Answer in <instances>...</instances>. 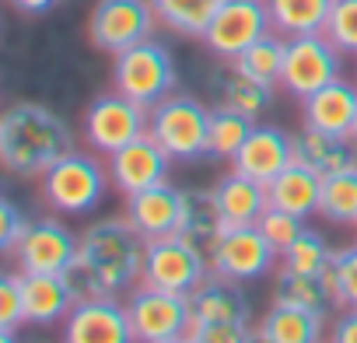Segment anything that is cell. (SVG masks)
<instances>
[{
  "mask_svg": "<svg viewBox=\"0 0 357 343\" xmlns=\"http://www.w3.org/2000/svg\"><path fill=\"white\" fill-rule=\"evenodd\" d=\"M144 245L147 238L126 218H102L84 228L77 256L67 266V280L74 284L77 298L133 291L144 273Z\"/></svg>",
  "mask_w": 357,
  "mask_h": 343,
  "instance_id": "6da1fadb",
  "label": "cell"
},
{
  "mask_svg": "<svg viewBox=\"0 0 357 343\" xmlns=\"http://www.w3.org/2000/svg\"><path fill=\"white\" fill-rule=\"evenodd\" d=\"M74 147L70 123L43 102H15L0 116V165L11 176L39 179Z\"/></svg>",
  "mask_w": 357,
  "mask_h": 343,
  "instance_id": "7a4b0ae2",
  "label": "cell"
},
{
  "mask_svg": "<svg viewBox=\"0 0 357 343\" xmlns=\"http://www.w3.org/2000/svg\"><path fill=\"white\" fill-rule=\"evenodd\" d=\"M193 322L186 340L190 343H249L259 340V329L252 326V308L249 298L235 280L225 277H207L193 294Z\"/></svg>",
  "mask_w": 357,
  "mask_h": 343,
  "instance_id": "3957f363",
  "label": "cell"
},
{
  "mask_svg": "<svg viewBox=\"0 0 357 343\" xmlns=\"http://www.w3.org/2000/svg\"><path fill=\"white\" fill-rule=\"evenodd\" d=\"M211 116L214 109L197 95L172 91L147 109V133L175 161H197L211 154Z\"/></svg>",
  "mask_w": 357,
  "mask_h": 343,
  "instance_id": "277c9868",
  "label": "cell"
},
{
  "mask_svg": "<svg viewBox=\"0 0 357 343\" xmlns=\"http://www.w3.org/2000/svg\"><path fill=\"white\" fill-rule=\"evenodd\" d=\"M211 277V256L200 242L186 238L183 231L147 238L144 245V287L175 291V294H193Z\"/></svg>",
  "mask_w": 357,
  "mask_h": 343,
  "instance_id": "5b68a950",
  "label": "cell"
},
{
  "mask_svg": "<svg viewBox=\"0 0 357 343\" xmlns=\"http://www.w3.org/2000/svg\"><path fill=\"white\" fill-rule=\"evenodd\" d=\"M175 84H178L175 56L158 39H144V43L116 53V60H112V88L144 109H151L165 95H172Z\"/></svg>",
  "mask_w": 357,
  "mask_h": 343,
  "instance_id": "8992f818",
  "label": "cell"
},
{
  "mask_svg": "<svg viewBox=\"0 0 357 343\" xmlns=\"http://www.w3.org/2000/svg\"><path fill=\"white\" fill-rule=\"evenodd\" d=\"M109 176H112V172H105L95 154L70 151L67 158H60L46 172V176H39L43 200L50 207L63 211V214H91L105 200Z\"/></svg>",
  "mask_w": 357,
  "mask_h": 343,
  "instance_id": "52a82bcc",
  "label": "cell"
},
{
  "mask_svg": "<svg viewBox=\"0 0 357 343\" xmlns=\"http://www.w3.org/2000/svg\"><path fill=\"white\" fill-rule=\"evenodd\" d=\"M133 340L140 343H178L186 340L190 322H193V301L190 294H175V291H158L137 284L126 298Z\"/></svg>",
  "mask_w": 357,
  "mask_h": 343,
  "instance_id": "ba28073f",
  "label": "cell"
},
{
  "mask_svg": "<svg viewBox=\"0 0 357 343\" xmlns=\"http://www.w3.org/2000/svg\"><path fill=\"white\" fill-rule=\"evenodd\" d=\"M207 256H211V273L225 277V280H235V284L266 277L280 259L277 245L259 231V224L225 228L214 238V245L207 249Z\"/></svg>",
  "mask_w": 357,
  "mask_h": 343,
  "instance_id": "9c48e42d",
  "label": "cell"
},
{
  "mask_svg": "<svg viewBox=\"0 0 357 343\" xmlns=\"http://www.w3.org/2000/svg\"><path fill=\"white\" fill-rule=\"evenodd\" d=\"M340 49L326 32H312V36H294L287 39L284 49V74H280V88L294 98H308L312 91H319L322 84L340 77Z\"/></svg>",
  "mask_w": 357,
  "mask_h": 343,
  "instance_id": "30bf717a",
  "label": "cell"
},
{
  "mask_svg": "<svg viewBox=\"0 0 357 343\" xmlns=\"http://www.w3.org/2000/svg\"><path fill=\"white\" fill-rule=\"evenodd\" d=\"M154 4L151 0H98L88 15V39L102 53H123L154 32Z\"/></svg>",
  "mask_w": 357,
  "mask_h": 343,
  "instance_id": "8fae6325",
  "label": "cell"
},
{
  "mask_svg": "<svg viewBox=\"0 0 357 343\" xmlns=\"http://www.w3.org/2000/svg\"><path fill=\"white\" fill-rule=\"evenodd\" d=\"M144 133H147V109L116 88L109 95H98L84 109V140L91 151L116 154L119 147H126Z\"/></svg>",
  "mask_w": 357,
  "mask_h": 343,
  "instance_id": "7c38bea8",
  "label": "cell"
},
{
  "mask_svg": "<svg viewBox=\"0 0 357 343\" xmlns=\"http://www.w3.org/2000/svg\"><path fill=\"white\" fill-rule=\"evenodd\" d=\"M266 32H273L266 0H225L221 11L214 15V22L204 32V46L214 56L231 63L242 49H249Z\"/></svg>",
  "mask_w": 357,
  "mask_h": 343,
  "instance_id": "4fadbf2b",
  "label": "cell"
},
{
  "mask_svg": "<svg viewBox=\"0 0 357 343\" xmlns=\"http://www.w3.org/2000/svg\"><path fill=\"white\" fill-rule=\"evenodd\" d=\"M63 340L67 343H130L133 326L126 305L116 301V294H84L74 301V308L63 319Z\"/></svg>",
  "mask_w": 357,
  "mask_h": 343,
  "instance_id": "5bb4252c",
  "label": "cell"
},
{
  "mask_svg": "<svg viewBox=\"0 0 357 343\" xmlns=\"http://www.w3.org/2000/svg\"><path fill=\"white\" fill-rule=\"evenodd\" d=\"M77 235L56 221V218H39L11 252L22 273H67V266L77 256Z\"/></svg>",
  "mask_w": 357,
  "mask_h": 343,
  "instance_id": "9a60e30c",
  "label": "cell"
},
{
  "mask_svg": "<svg viewBox=\"0 0 357 343\" xmlns=\"http://www.w3.org/2000/svg\"><path fill=\"white\" fill-rule=\"evenodd\" d=\"M172 154L151 137H137L126 147H119L116 154H109V172H112V183L123 197H133L140 190H151L158 183H168V172H172Z\"/></svg>",
  "mask_w": 357,
  "mask_h": 343,
  "instance_id": "2e32d148",
  "label": "cell"
},
{
  "mask_svg": "<svg viewBox=\"0 0 357 343\" xmlns=\"http://www.w3.org/2000/svg\"><path fill=\"white\" fill-rule=\"evenodd\" d=\"M287 165H294V137L280 126H252V133L245 137L242 151L231 161L235 172L263 186H270Z\"/></svg>",
  "mask_w": 357,
  "mask_h": 343,
  "instance_id": "e0dca14e",
  "label": "cell"
},
{
  "mask_svg": "<svg viewBox=\"0 0 357 343\" xmlns=\"http://www.w3.org/2000/svg\"><path fill=\"white\" fill-rule=\"evenodd\" d=\"M178 218H183V190L172 186V183H158L151 190L126 197V221L144 238L178 231Z\"/></svg>",
  "mask_w": 357,
  "mask_h": 343,
  "instance_id": "ac0fdd59",
  "label": "cell"
},
{
  "mask_svg": "<svg viewBox=\"0 0 357 343\" xmlns=\"http://www.w3.org/2000/svg\"><path fill=\"white\" fill-rule=\"evenodd\" d=\"M301 116H305V126H315V130H326V133H336V137H350L354 119H357V84H350L343 77L322 84L319 91H312L305 98Z\"/></svg>",
  "mask_w": 357,
  "mask_h": 343,
  "instance_id": "d6986e66",
  "label": "cell"
},
{
  "mask_svg": "<svg viewBox=\"0 0 357 343\" xmlns=\"http://www.w3.org/2000/svg\"><path fill=\"white\" fill-rule=\"evenodd\" d=\"M22 294H25V322L32 326L63 322L77 301V291L67 280V273H22Z\"/></svg>",
  "mask_w": 357,
  "mask_h": 343,
  "instance_id": "ffe728a7",
  "label": "cell"
},
{
  "mask_svg": "<svg viewBox=\"0 0 357 343\" xmlns=\"http://www.w3.org/2000/svg\"><path fill=\"white\" fill-rule=\"evenodd\" d=\"M294 161H301L305 168H312L319 179L336 176V172L357 165V151L350 137H336L315 126H301V133H294Z\"/></svg>",
  "mask_w": 357,
  "mask_h": 343,
  "instance_id": "44dd1931",
  "label": "cell"
},
{
  "mask_svg": "<svg viewBox=\"0 0 357 343\" xmlns=\"http://www.w3.org/2000/svg\"><path fill=\"white\" fill-rule=\"evenodd\" d=\"M214 200H218V211L225 218L228 228H238V224H256L259 214L270 207L266 204V186L242 176V172H228V176L218 179L214 186Z\"/></svg>",
  "mask_w": 357,
  "mask_h": 343,
  "instance_id": "7402d4cb",
  "label": "cell"
},
{
  "mask_svg": "<svg viewBox=\"0 0 357 343\" xmlns=\"http://www.w3.org/2000/svg\"><path fill=\"white\" fill-rule=\"evenodd\" d=\"M319 193H322V179L301 161H294L266 186V204L291 211L298 218H308V214H319Z\"/></svg>",
  "mask_w": 357,
  "mask_h": 343,
  "instance_id": "603a6c76",
  "label": "cell"
},
{
  "mask_svg": "<svg viewBox=\"0 0 357 343\" xmlns=\"http://www.w3.org/2000/svg\"><path fill=\"white\" fill-rule=\"evenodd\" d=\"M322 326H326L322 315L273 298L270 312L259 319L256 329H259L263 343H315V340H322Z\"/></svg>",
  "mask_w": 357,
  "mask_h": 343,
  "instance_id": "cb8c5ba5",
  "label": "cell"
},
{
  "mask_svg": "<svg viewBox=\"0 0 357 343\" xmlns=\"http://www.w3.org/2000/svg\"><path fill=\"white\" fill-rule=\"evenodd\" d=\"M211 91H214V105L221 109H231V112H242L249 119H259L270 105H273V88L245 77L242 70L228 67V70H218L214 81H211Z\"/></svg>",
  "mask_w": 357,
  "mask_h": 343,
  "instance_id": "d4e9b609",
  "label": "cell"
},
{
  "mask_svg": "<svg viewBox=\"0 0 357 343\" xmlns=\"http://www.w3.org/2000/svg\"><path fill=\"white\" fill-rule=\"evenodd\" d=\"M266 4H270L273 32H280L284 39L326 32L333 11V0H266Z\"/></svg>",
  "mask_w": 357,
  "mask_h": 343,
  "instance_id": "484cf974",
  "label": "cell"
},
{
  "mask_svg": "<svg viewBox=\"0 0 357 343\" xmlns=\"http://www.w3.org/2000/svg\"><path fill=\"white\" fill-rule=\"evenodd\" d=\"M158 22L186 39H204L207 25L214 22V15L221 11L225 0H151Z\"/></svg>",
  "mask_w": 357,
  "mask_h": 343,
  "instance_id": "4316f807",
  "label": "cell"
},
{
  "mask_svg": "<svg viewBox=\"0 0 357 343\" xmlns=\"http://www.w3.org/2000/svg\"><path fill=\"white\" fill-rule=\"evenodd\" d=\"M225 218L218 211L214 190H183V218H178V231L186 238L200 242L204 249L214 245V238L225 231Z\"/></svg>",
  "mask_w": 357,
  "mask_h": 343,
  "instance_id": "83f0119b",
  "label": "cell"
},
{
  "mask_svg": "<svg viewBox=\"0 0 357 343\" xmlns=\"http://www.w3.org/2000/svg\"><path fill=\"white\" fill-rule=\"evenodd\" d=\"M284 49H287V39L280 32H266L249 49H242L231 60V67L242 70L245 77L266 84V88H277L280 84V74H284Z\"/></svg>",
  "mask_w": 357,
  "mask_h": 343,
  "instance_id": "f1b7e54d",
  "label": "cell"
},
{
  "mask_svg": "<svg viewBox=\"0 0 357 343\" xmlns=\"http://www.w3.org/2000/svg\"><path fill=\"white\" fill-rule=\"evenodd\" d=\"M277 301H287V305H298V308H308L322 319H329V312L336 308L333 301V291L326 284V277H315V273H294V270H280L277 277Z\"/></svg>",
  "mask_w": 357,
  "mask_h": 343,
  "instance_id": "f546056e",
  "label": "cell"
},
{
  "mask_svg": "<svg viewBox=\"0 0 357 343\" xmlns=\"http://www.w3.org/2000/svg\"><path fill=\"white\" fill-rule=\"evenodd\" d=\"M319 218L329 224H357V165L322 179Z\"/></svg>",
  "mask_w": 357,
  "mask_h": 343,
  "instance_id": "4dcf8cb0",
  "label": "cell"
},
{
  "mask_svg": "<svg viewBox=\"0 0 357 343\" xmlns=\"http://www.w3.org/2000/svg\"><path fill=\"white\" fill-rule=\"evenodd\" d=\"M252 126H256V119L214 105V116H211V158L235 161V154L242 151V144L252 133Z\"/></svg>",
  "mask_w": 357,
  "mask_h": 343,
  "instance_id": "1f68e13d",
  "label": "cell"
},
{
  "mask_svg": "<svg viewBox=\"0 0 357 343\" xmlns=\"http://www.w3.org/2000/svg\"><path fill=\"white\" fill-rule=\"evenodd\" d=\"M333 252L336 249H329V242L319 235V231H312V228H305L284 252H280V270H294V273H315V277H322L326 270H329V263H333Z\"/></svg>",
  "mask_w": 357,
  "mask_h": 343,
  "instance_id": "d6a6232c",
  "label": "cell"
},
{
  "mask_svg": "<svg viewBox=\"0 0 357 343\" xmlns=\"http://www.w3.org/2000/svg\"><path fill=\"white\" fill-rule=\"evenodd\" d=\"M322 277H326V284L333 291L336 308H357V242L336 249L333 263H329V270Z\"/></svg>",
  "mask_w": 357,
  "mask_h": 343,
  "instance_id": "836d02e7",
  "label": "cell"
},
{
  "mask_svg": "<svg viewBox=\"0 0 357 343\" xmlns=\"http://www.w3.org/2000/svg\"><path fill=\"white\" fill-rule=\"evenodd\" d=\"M326 36L336 43L340 53L357 56V0H333Z\"/></svg>",
  "mask_w": 357,
  "mask_h": 343,
  "instance_id": "e575fe53",
  "label": "cell"
},
{
  "mask_svg": "<svg viewBox=\"0 0 357 343\" xmlns=\"http://www.w3.org/2000/svg\"><path fill=\"white\" fill-rule=\"evenodd\" d=\"M25 322V294H22V270L0 277V340H11L15 326Z\"/></svg>",
  "mask_w": 357,
  "mask_h": 343,
  "instance_id": "d590c367",
  "label": "cell"
},
{
  "mask_svg": "<svg viewBox=\"0 0 357 343\" xmlns=\"http://www.w3.org/2000/svg\"><path fill=\"white\" fill-rule=\"evenodd\" d=\"M256 224H259V231L277 245V252H284V249L305 231V218H298V214H291V211H280V207H266Z\"/></svg>",
  "mask_w": 357,
  "mask_h": 343,
  "instance_id": "8d00e7d4",
  "label": "cell"
},
{
  "mask_svg": "<svg viewBox=\"0 0 357 343\" xmlns=\"http://www.w3.org/2000/svg\"><path fill=\"white\" fill-rule=\"evenodd\" d=\"M32 228V221L18 211V204L15 200H0V249H4L8 256L18 249V242L25 238V231Z\"/></svg>",
  "mask_w": 357,
  "mask_h": 343,
  "instance_id": "74e56055",
  "label": "cell"
},
{
  "mask_svg": "<svg viewBox=\"0 0 357 343\" xmlns=\"http://www.w3.org/2000/svg\"><path fill=\"white\" fill-rule=\"evenodd\" d=\"M333 340L357 343V308H340V319L333 326Z\"/></svg>",
  "mask_w": 357,
  "mask_h": 343,
  "instance_id": "f35d334b",
  "label": "cell"
},
{
  "mask_svg": "<svg viewBox=\"0 0 357 343\" xmlns=\"http://www.w3.org/2000/svg\"><path fill=\"white\" fill-rule=\"evenodd\" d=\"M11 4L22 11V15H46V11H53L60 0H11Z\"/></svg>",
  "mask_w": 357,
  "mask_h": 343,
  "instance_id": "ab89813d",
  "label": "cell"
},
{
  "mask_svg": "<svg viewBox=\"0 0 357 343\" xmlns=\"http://www.w3.org/2000/svg\"><path fill=\"white\" fill-rule=\"evenodd\" d=\"M350 137H354V144H357V119H354V133H350Z\"/></svg>",
  "mask_w": 357,
  "mask_h": 343,
  "instance_id": "60d3db41",
  "label": "cell"
},
{
  "mask_svg": "<svg viewBox=\"0 0 357 343\" xmlns=\"http://www.w3.org/2000/svg\"><path fill=\"white\" fill-rule=\"evenodd\" d=\"M354 228H357V224H354Z\"/></svg>",
  "mask_w": 357,
  "mask_h": 343,
  "instance_id": "b9f144b4",
  "label": "cell"
}]
</instances>
